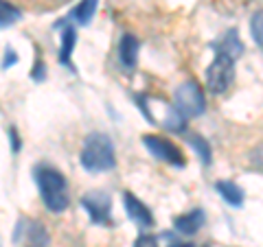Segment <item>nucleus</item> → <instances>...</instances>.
I'll return each instance as SVG.
<instances>
[{"label": "nucleus", "instance_id": "1", "mask_svg": "<svg viewBox=\"0 0 263 247\" xmlns=\"http://www.w3.org/2000/svg\"><path fill=\"white\" fill-rule=\"evenodd\" d=\"M35 182L40 188V197H42L44 205L55 215H60L68 208L70 197H68V186H66V177L57 169L48 167V164H40L35 167Z\"/></svg>", "mask_w": 263, "mask_h": 247}, {"label": "nucleus", "instance_id": "2", "mask_svg": "<svg viewBox=\"0 0 263 247\" xmlns=\"http://www.w3.org/2000/svg\"><path fill=\"white\" fill-rule=\"evenodd\" d=\"M81 167L90 173H103L114 169L117 164V153H114L112 140L105 134H90L86 138L84 147H81Z\"/></svg>", "mask_w": 263, "mask_h": 247}, {"label": "nucleus", "instance_id": "3", "mask_svg": "<svg viewBox=\"0 0 263 247\" xmlns=\"http://www.w3.org/2000/svg\"><path fill=\"white\" fill-rule=\"evenodd\" d=\"M206 108V98H204V92H202V86L197 81H184L182 86L176 90L174 94V110L182 116L184 120L186 118H195L200 116Z\"/></svg>", "mask_w": 263, "mask_h": 247}, {"label": "nucleus", "instance_id": "4", "mask_svg": "<svg viewBox=\"0 0 263 247\" xmlns=\"http://www.w3.org/2000/svg\"><path fill=\"white\" fill-rule=\"evenodd\" d=\"M235 81V57L215 53V59L206 68V88L213 94H224Z\"/></svg>", "mask_w": 263, "mask_h": 247}, {"label": "nucleus", "instance_id": "5", "mask_svg": "<svg viewBox=\"0 0 263 247\" xmlns=\"http://www.w3.org/2000/svg\"><path fill=\"white\" fill-rule=\"evenodd\" d=\"M143 145L145 149L149 151L156 160L160 162H167L171 167H184L186 160H184V153L180 151V147L171 140L162 138V136H143Z\"/></svg>", "mask_w": 263, "mask_h": 247}, {"label": "nucleus", "instance_id": "6", "mask_svg": "<svg viewBox=\"0 0 263 247\" xmlns=\"http://www.w3.org/2000/svg\"><path fill=\"white\" fill-rule=\"evenodd\" d=\"M81 205L86 208L88 217L92 219V223L97 225H108L110 223V208H112V201L105 193H88L84 199H81Z\"/></svg>", "mask_w": 263, "mask_h": 247}, {"label": "nucleus", "instance_id": "7", "mask_svg": "<svg viewBox=\"0 0 263 247\" xmlns=\"http://www.w3.org/2000/svg\"><path fill=\"white\" fill-rule=\"evenodd\" d=\"M123 203H125V210H127V217L134 221L138 228H152L154 225V215L147 205L138 199L136 195L132 193H123Z\"/></svg>", "mask_w": 263, "mask_h": 247}, {"label": "nucleus", "instance_id": "8", "mask_svg": "<svg viewBox=\"0 0 263 247\" xmlns=\"http://www.w3.org/2000/svg\"><path fill=\"white\" fill-rule=\"evenodd\" d=\"M22 236H24V247H48L51 245V236H48V230L44 223L40 221H33L29 219L24 223V230H20Z\"/></svg>", "mask_w": 263, "mask_h": 247}, {"label": "nucleus", "instance_id": "9", "mask_svg": "<svg viewBox=\"0 0 263 247\" xmlns=\"http://www.w3.org/2000/svg\"><path fill=\"white\" fill-rule=\"evenodd\" d=\"M138 39L134 35H129V33H125V35L121 37L119 42V61L125 70H132L138 61Z\"/></svg>", "mask_w": 263, "mask_h": 247}, {"label": "nucleus", "instance_id": "10", "mask_svg": "<svg viewBox=\"0 0 263 247\" xmlns=\"http://www.w3.org/2000/svg\"><path fill=\"white\" fill-rule=\"evenodd\" d=\"M202 223H204V210H200V208L189 210V212H184V215L174 219V228L180 234H186V236L195 234L197 230L202 228Z\"/></svg>", "mask_w": 263, "mask_h": 247}, {"label": "nucleus", "instance_id": "11", "mask_svg": "<svg viewBox=\"0 0 263 247\" xmlns=\"http://www.w3.org/2000/svg\"><path fill=\"white\" fill-rule=\"evenodd\" d=\"M215 48H217V53L230 55V57H235V59H237V57L241 55V51H243V44H241V39H239V33H237L235 29L226 31V35L215 44Z\"/></svg>", "mask_w": 263, "mask_h": 247}, {"label": "nucleus", "instance_id": "12", "mask_svg": "<svg viewBox=\"0 0 263 247\" xmlns=\"http://www.w3.org/2000/svg\"><path fill=\"white\" fill-rule=\"evenodd\" d=\"M215 191L224 197V201H228L230 205H235V208H239L243 203V191L235 182H226V179H221V182L215 184Z\"/></svg>", "mask_w": 263, "mask_h": 247}, {"label": "nucleus", "instance_id": "13", "mask_svg": "<svg viewBox=\"0 0 263 247\" xmlns=\"http://www.w3.org/2000/svg\"><path fill=\"white\" fill-rule=\"evenodd\" d=\"M77 44V31L75 27H66L62 31V46H60V61L64 66H68V68H72L70 64V55H72V48H75Z\"/></svg>", "mask_w": 263, "mask_h": 247}, {"label": "nucleus", "instance_id": "14", "mask_svg": "<svg viewBox=\"0 0 263 247\" xmlns=\"http://www.w3.org/2000/svg\"><path fill=\"white\" fill-rule=\"evenodd\" d=\"M97 5L99 0H81V3L75 7V11H72V18H75L77 24H88L90 20H92V15L97 13Z\"/></svg>", "mask_w": 263, "mask_h": 247}, {"label": "nucleus", "instance_id": "15", "mask_svg": "<svg viewBox=\"0 0 263 247\" xmlns=\"http://www.w3.org/2000/svg\"><path fill=\"white\" fill-rule=\"evenodd\" d=\"M22 18V11L15 5L7 3V0H0V29L11 27Z\"/></svg>", "mask_w": 263, "mask_h": 247}, {"label": "nucleus", "instance_id": "16", "mask_svg": "<svg viewBox=\"0 0 263 247\" xmlns=\"http://www.w3.org/2000/svg\"><path fill=\"white\" fill-rule=\"evenodd\" d=\"M186 140H189V145H191L193 149L197 151L200 160L209 167V164H211V147H209L206 140H204L202 136H197V134H186Z\"/></svg>", "mask_w": 263, "mask_h": 247}, {"label": "nucleus", "instance_id": "17", "mask_svg": "<svg viewBox=\"0 0 263 247\" xmlns=\"http://www.w3.org/2000/svg\"><path fill=\"white\" fill-rule=\"evenodd\" d=\"M250 33H252V39L257 42V46L263 48V9L252 15V20H250Z\"/></svg>", "mask_w": 263, "mask_h": 247}, {"label": "nucleus", "instance_id": "18", "mask_svg": "<svg viewBox=\"0 0 263 247\" xmlns=\"http://www.w3.org/2000/svg\"><path fill=\"white\" fill-rule=\"evenodd\" d=\"M248 164H250L252 171L263 173V142L254 145L252 149H250V153H248Z\"/></svg>", "mask_w": 263, "mask_h": 247}, {"label": "nucleus", "instance_id": "19", "mask_svg": "<svg viewBox=\"0 0 263 247\" xmlns=\"http://www.w3.org/2000/svg\"><path fill=\"white\" fill-rule=\"evenodd\" d=\"M134 247H158V241H156V236H149V234H141L136 238Z\"/></svg>", "mask_w": 263, "mask_h": 247}, {"label": "nucleus", "instance_id": "20", "mask_svg": "<svg viewBox=\"0 0 263 247\" xmlns=\"http://www.w3.org/2000/svg\"><path fill=\"white\" fill-rule=\"evenodd\" d=\"M44 72H46V66H42V61L37 59V64H35V68H33V79L35 81H40L44 77Z\"/></svg>", "mask_w": 263, "mask_h": 247}, {"label": "nucleus", "instance_id": "21", "mask_svg": "<svg viewBox=\"0 0 263 247\" xmlns=\"http://www.w3.org/2000/svg\"><path fill=\"white\" fill-rule=\"evenodd\" d=\"M15 61H18V57H15V53L11 51V48H7V57L3 61V68H9V66H13Z\"/></svg>", "mask_w": 263, "mask_h": 247}, {"label": "nucleus", "instance_id": "22", "mask_svg": "<svg viewBox=\"0 0 263 247\" xmlns=\"http://www.w3.org/2000/svg\"><path fill=\"white\" fill-rule=\"evenodd\" d=\"M9 136H11V145H13V151H20V138H18V134H15V129H13V127L9 129Z\"/></svg>", "mask_w": 263, "mask_h": 247}, {"label": "nucleus", "instance_id": "23", "mask_svg": "<svg viewBox=\"0 0 263 247\" xmlns=\"http://www.w3.org/2000/svg\"><path fill=\"white\" fill-rule=\"evenodd\" d=\"M169 247H193V245H189V243H174V245H169Z\"/></svg>", "mask_w": 263, "mask_h": 247}, {"label": "nucleus", "instance_id": "24", "mask_svg": "<svg viewBox=\"0 0 263 247\" xmlns=\"http://www.w3.org/2000/svg\"><path fill=\"white\" fill-rule=\"evenodd\" d=\"M53 3H68V0H53Z\"/></svg>", "mask_w": 263, "mask_h": 247}]
</instances>
